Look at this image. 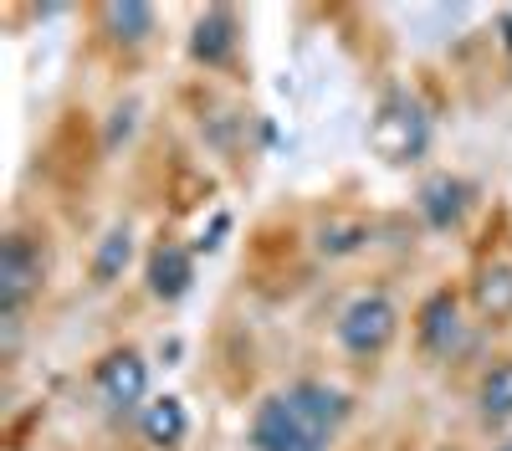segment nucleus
I'll list each match as a JSON object with an SVG mask.
<instances>
[{
    "label": "nucleus",
    "mask_w": 512,
    "mask_h": 451,
    "mask_svg": "<svg viewBox=\"0 0 512 451\" xmlns=\"http://www.w3.org/2000/svg\"><path fill=\"white\" fill-rule=\"evenodd\" d=\"M349 416H354V400L338 385L297 380L251 410L246 436H251V451H328Z\"/></svg>",
    "instance_id": "nucleus-1"
},
{
    "label": "nucleus",
    "mask_w": 512,
    "mask_h": 451,
    "mask_svg": "<svg viewBox=\"0 0 512 451\" xmlns=\"http://www.w3.org/2000/svg\"><path fill=\"white\" fill-rule=\"evenodd\" d=\"M369 149L390 164H410L431 149V118L410 93H390L369 118Z\"/></svg>",
    "instance_id": "nucleus-2"
},
{
    "label": "nucleus",
    "mask_w": 512,
    "mask_h": 451,
    "mask_svg": "<svg viewBox=\"0 0 512 451\" xmlns=\"http://www.w3.org/2000/svg\"><path fill=\"white\" fill-rule=\"evenodd\" d=\"M338 349L354 354V359H379L384 349L395 344L400 334V308L384 298V293H359L344 313H338Z\"/></svg>",
    "instance_id": "nucleus-3"
},
{
    "label": "nucleus",
    "mask_w": 512,
    "mask_h": 451,
    "mask_svg": "<svg viewBox=\"0 0 512 451\" xmlns=\"http://www.w3.org/2000/svg\"><path fill=\"white\" fill-rule=\"evenodd\" d=\"M41 293V252L26 236H6L0 246V318H21V308Z\"/></svg>",
    "instance_id": "nucleus-4"
},
{
    "label": "nucleus",
    "mask_w": 512,
    "mask_h": 451,
    "mask_svg": "<svg viewBox=\"0 0 512 451\" xmlns=\"http://www.w3.org/2000/svg\"><path fill=\"white\" fill-rule=\"evenodd\" d=\"M98 395L108 410H134L144 395H149V364L139 349H113L98 359Z\"/></svg>",
    "instance_id": "nucleus-5"
},
{
    "label": "nucleus",
    "mask_w": 512,
    "mask_h": 451,
    "mask_svg": "<svg viewBox=\"0 0 512 451\" xmlns=\"http://www.w3.org/2000/svg\"><path fill=\"white\" fill-rule=\"evenodd\" d=\"M236 41H241L236 11L210 6V11L195 21V31H190V57H195L200 67H226V62L236 57Z\"/></svg>",
    "instance_id": "nucleus-6"
},
{
    "label": "nucleus",
    "mask_w": 512,
    "mask_h": 451,
    "mask_svg": "<svg viewBox=\"0 0 512 451\" xmlns=\"http://www.w3.org/2000/svg\"><path fill=\"white\" fill-rule=\"evenodd\" d=\"M415 200H420L425 226H431V231H451V226H461L466 211H472V185L456 180V175H431L420 185Z\"/></svg>",
    "instance_id": "nucleus-7"
},
{
    "label": "nucleus",
    "mask_w": 512,
    "mask_h": 451,
    "mask_svg": "<svg viewBox=\"0 0 512 451\" xmlns=\"http://www.w3.org/2000/svg\"><path fill=\"white\" fill-rule=\"evenodd\" d=\"M415 334H420V344L431 349V354H456L461 349V303H456V293L451 287H441L436 298H425V308H420V323H415Z\"/></svg>",
    "instance_id": "nucleus-8"
},
{
    "label": "nucleus",
    "mask_w": 512,
    "mask_h": 451,
    "mask_svg": "<svg viewBox=\"0 0 512 451\" xmlns=\"http://www.w3.org/2000/svg\"><path fill=\"white\" fill-rule=\"evenodd\" d=\"M190 282H195V257L175 241H159L149 252V293L159 303H180L190 293Z\"/></svg>",
    "instance_id": "nucleus-9"
},
{
    "label": "nucleus",
    "mask_w": 512,
    "mask_h": 451,
    "mask_svg": "<svg viewBox=\"0 0 512 451\" xmlns=\"http://www.w3.org/2000/svg\"><path fill=\"white\" fill-rule=\"evenodd\" d=\"M139 431L149 446H180L185 431H190V416H185V405L175 395H159L154 405L139 410Z\"/></svg>",
    "instance_id": "nucleus-10"
},
{
    "label": "nucleus",
    "mask_w": 512,
    "mask_h": 451,
    "mask_svg": "<svg viewBox=\"0 0 512 451\" xmlns=\"http://www.w3.org/2000/svg\"><path fill=\"white\" fill-rule=\"evenodd\" d=\"M98 16H103V26L118 47H139V41L154 36V6H144V0H113Z\"/></svg>",
    "instance_id": "nucleus-11"
},
{
    "label": "nucleus",
    "mask_w": 512,
    "mask_h": 451,
    "mask_svg": "<svg viewBox=\"0 0 512 451\" xmlns=\"http://www.w3.org/2000/svg\"><path fill=\"white\" fill-rule=\"evenodd\" d=\"M477 416L487 426H507L512 421V359H497L482 385H477Z\"/></svg>",
    "instance_id": "nucleus-12"
},
{
    "label": "nucleus",
    "mask_w": 512,
    "mask_h": 451,
    "mask_svg": "<svg viewBox=\"0 0 512 451\" xmlns=\"http://www.w3.org/2000/svg\"><path fill=\"white\" fill-rule=\"evenodd\" d=\"M472 298H477V313L502 323L512 318V262H492L477 272V287H472Z\"/></svg>",
    "instance_id": "nucleus-13"
},
{
    "label": "nucleus",
    "mask_w": 512,
    "mask_h": 451,
    "mask_svg": "<svg viewBox=\"0 0 512 451\" xmlns=\"http://www.w3.org/2000/svg\"><path fill=\"white\" fill-rule=\"evenodd\" d=\"M128 257H134V231L113 226V231L98 241V252H93V277H98V282H113V277L128 267Z\"/></svg>",
    "instance_id": "nucleus-14"
},
{
    "label": "nucleus",
    "mask_w": 512,
    "mask_h": 451,
    "mask_svg": "<svg viewBox=\"0 0 512 451\" xmlns=\"http://www.w3.org/2000/svg\"><path fill=\"white\" fill-rule=\"evenodd\" d=\"M364 241H369V226L364 221H323L318 226V252L323 257H354Z\"/></svg>",
    "instance_id": "nucleus-15"
},
{
    "label": "nucleus",
    "mask_w": 512,
    "mask_h": 451,
    "mask_svg": "<svg viewBox=\"0 0 512 451\" xmlns=\"http://www.w3.org/2000/svg\"><path fill=\"white\" fill-rule=\"evenodd\" d=\"M502 31H507V47H512V11L502 16Z\"/></svg>",
    "instance_id": "nucleus-16"
},
{
    "label": "nucleus",
    "mask_w": 512,
    "mask_h": 451,
    "mask_svg": "<svg viewBox=\"0 0 512 451\" xmlns=\"http://www.w3.org/2000/svg\"><path fill=\"white\" fill-rule=\"evenodd\" d=\"M497 451H512V436H507V441H502V446H497Z\"/></svg>",
    "instance_id": "nucleus-17"
}]
</instances>
